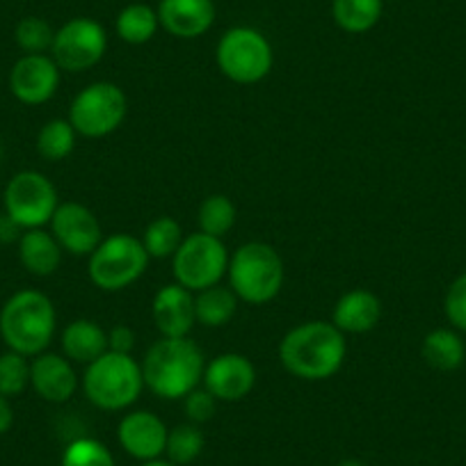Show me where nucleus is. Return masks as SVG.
<instances>
[{"mask_svg": "<svg viewBox=\"0 0 466 466\" xmlns=\"http://www.w3.org/2000/svg\"><path fill=\"white\" fill-rule=\"evenodd\" d=\"M142 387V366L131 355H119L110 350L87 364L83 375V391L87 400L106 411L131 407L140 398Z\"/></svg>", "mask_w": 466, "mask_h": 466, "instance_id": "obj_4", "label": "nucleus"}, {"mask_svg": "<svg viewBox=\"0 0 466 466\" xmlns=\"http://www.w3.org/2000/svg\"><path fill=\"white\" fill-rule=\"evenodd\" d=\"M51 233L60 243L62 252H69L74 257H89L103 240L96 215L87 206L76 204V201L57 206L51 219Z\"/></svg>", "mask_w": 466, "mask_h": 466, "instance_id": "obj_12", "label": "nucleus"}, {"mask_svg": "<svg viewBox=\"0 0 466 466\" xmlns=\"http://www.w3.org/2000/svg\"><path fill=\"white\" fill-rule=\"evenodd\" d=\"M204 389H208L218 400H243L257 384V369L252 361L238 352H224L206 364Z\"/></svg>", "mask_w": 466, "mask_h": 466, "instance_id": "obj_14", "label": "nucleus"}, {"mask_svg": "<svg viewBox=\"0 0 466 466\" xmlns=\"http://www.w3.org/2000/svg\"><path fill=\"white\" fill-rule=\"evenodd\" d=\"M142 466H177V464H172V461H163L158 457V460H151V461H145V464Z\"/></svg>", "mask_w": 466, "mask_h": 466, "instance_id": "obj_39", "label": "nucleus"}, {"mask_svg": "<svg viewBox=\"0 0 466 466\" xmlns=\"http://www.w3.org/2000/svg\"><path fill=\"white\" fill-rule=\"evenodd\" d=\"M443 311L448 322L455 329L466 331V272H461L451 286H448L446 299H443Z\"/></svg>", "mask_w": 466, "mask_h": 466, "instance_id": "obj_33", "label": "nucleus"}, {"mask_svg": "<svg viewBox=\"0 0 466 466\" xmlns=\"http://www.w3.org/2000/svg\"><path fill=\"white\" fill-rule=\"evenodd\" d=\"M384 0H334L331 16L336 25L350 35L369 33L382 19Z\"/></svg>", "mask_w": 466, "mask_h": 466, "instance_id": "obj_23", "label": "nucleus"}, {"mask_svg": "<svg viewBox=\"0 0 466 466\" xmlns=\"http://www.w3.org/2000/svg\"><path fill=\"white\" fill-rule=\"evenodd\" d=\"M172 270L177 284L192 293L219 284L228 270V252L222 238L201 231L183 238L181 248L172 257Z\"/></svg>", "mask_w": 466, "mask_h": 466, "instance_id": "obj_9", "label": "nucleus"}, {"mask_svg": "<svg viewBox=\"0 0 466 466\" xmlns=\"http://www.w3.org/2000/svg\"><path fill=\"white\" fill-rule=\"evenodd\" d=\"M60 87V66L51 56H24L10 71V89L16 101L42 106L51 101Z\"/></svg>", "mask_w": 466, "mask_h": 466, "instance_id": "obj_13", "label": "nucleus"}, {"mask_svg": "<svg viewBox=\"0 0 466 466\" xmlns=\"http://www.w3.org/2000/svg\"><path fill=\"white\" fill-rule=\"evenodd\" d=\"M199 228L201 233H208L215 238H224L236 224V206L228 197L210 195L199 206Z\"/></svg>", "mask_w": 466, "mask_h": 466, "instance_id": "obj_28", "label": "nucleus"}, {"mask_svg": "<svg viewBox=\"0 0 466 466\" xmlns=\"http://www.w3.org/2000/svg\"><path fill=\"white\" fill-rule=\"evenodd\" d=\"M156 12L160 25L178 39L201 37L215 21L213 0H160Z\"/></svg>", "mask_w": 466, "mask_h": 466, "instance_id": "obj_18", "label": "nucleus"}, {"mask_svg": "<svg viewBox=\"0 0 466 466\" xmlns=\"http://www.w3.org/2000/svg\"><path fill=\"white\" fill-rule=\"evenodd\" d=\"M5 213L19 224L24 231L28 228H42L53 219L57 210V190L51 178L42 172L25 169L10 178L3 195Z\"/></svg>", "mask_w": 466, "mask_h": 466, "instance_id": "obj_10", "label": "nucleus"}, {"mask_svg": "<svg viewBox=\"0 0 466 466\" xmlns=\"http://www.w3.org/2000/svg\"><path fill=\"white\" fill-rule=\"evenodd\" d=\"M183 400H186L187 419H190L195 425L208 423V420L215 416V411H218V398H215L208 389L197 387L195 391L187 393Z\"/></svg>", "mask_w": 466, "mask_h": 466, "instance_id": "obj_34", "label": "nucleus"}, {"mask_svg": "<svg viewBox=\"0 0 466 466\" xmlns=\"http://www.w3.org/2000/svg\"><path fill=\"white\" fill-rule=\"evenodd\" d=\"M215 60L228 80L238 85H254L270 74L275 53L266 35L248 25H238L222 35Z\"/></svg>", "mask_w": 466, "mask_h": 466, "instance_id": "obj_7", "label": "nucleus"}, {"mask_svg": "<svg viewBox=\"0 0 466 466\" xmlns=\"http://www.w3.org/2000/svg\"><path fill=\"white\" fill-rule=\"evenodd\" d=\"M167 434L169 430L154 411H131L116 428L124 451L140 461L158 460L167 446Z\"/></svg>", "mask_w": 466, "mask_h": 466, "instance_id": "obj_15", "label": "nucleus"}, {"mask_svg": "<svg viewBox=\"0 0 466 466\" xmlns=\"http://www.w3.org/2000/svg\"><path fill=\"white\" fill-rule=\"evenodd\" d=\"M62 466H115L112 452L96 439H76L62 455Z\"/></svg>", "mask_w": 466, "mask_h": 466, "instance_id": "obj_32", "label": "nucleus"}, {"mask_svg": "<svg viewBox=\"0 0 466 466\" xmlns=\"http://www.w3.org/2000/svg\"><path fill=\"white\" fill-rule=\"evenodd\" d=\"M348 355L345 334L325 320H309L293 327L279 343V361L290 375L309 382L336 375Z\"/></svg>", "mask_w": 466, "mask_h": 466, "instance_id": "obj_1", "label": "nucleus"}, {"mask_svg": "<svg viewBox=\"0 0 466 466\" xmlns=\"http://www.w3.org/2000/svg\"><path fill=\"white\" fill-rule=\"evenodd\" d=\"M183 243V228L169 215L156 218L149 227L145 228L142 245H145L149 258H169L177 254V249Z\"/></svg>", "mask_w": 466, "mask_h": 466, "instance_id": "obj_26", "label": "nucleus"}, {"mask_svg": "<svg viewBox=\"0 0 466 466\" xmlns=\"http://www.w3.org/2000/svg\"><path fill=\"white\" fill-rule=\"evenodd\" d=\"M238 311V295L215 284L195 295L197 322L204 327H224Z\"/></svg>", "mask_w": 466, "mask_h": 466, "instance_id": "obj_24", "label": "nucleus"}, {"mask_svg": "<svg viewBox=\"0 0 466 466\" xmlns=\"http://www.w3.org/2000/svg\"><path fill=\"white\" fill-rule=\"evenodd\" d=\"M136 348V331L128 325H116L107 331V350L119 355H131Z\"/></svg>", "mask_w": 466, "mask_h": 466, "instance_id": "obj_35", "label": "nucleus"}, {"mask_svg": "<svg viewBox=\"0 0 466 466\" xmlns=\"http://www.w3.org/2000/svg\"><path fill=\"white\" fill-rule=\"evenodd\" d=\"M107 352V331L98 322L78 318L62 331V355L76 364H92Z\"/></svg>", "mask_w": 466, "mask_h": 466, "instance_id": "obj_20", "label": "nucleus"}, {"mask_svg": "<svg viewBox=\"0 0 466 466\" xmlns=\"http://www.w3.org/2000/svg\"><path fill=\"white\" fill-rule=\"evenodd\" d=\"M76 128L71 127L69 119H51L42 127L37 136V151L42 158L57 163L65 160L76 147Z\"/></svg>", "mask_w": 466, "mask_h": 466, "instance_id": "obj_27", "label": "nucleus"}, {"mask_svg": "<svg viewBox=\"0 0 466 466\" xmlns=\"http://www.w3.org/2000/svg\"><path fill=\"white\" fill-rule=\"evenodd\" d=\"M30 387L46 402H66L78 389V375L65 355L42 352L30 364Z\"/></svg>", "mask_w": 466, "mask_h": 466, "instance_id": "obj_17", "label": "nucleus"}, {"mask_svg": "<svg viewBox=\"0 0 466 466\" xmlns=\"http://www.w3.org/2000/svg\"><path fill=\"white\" fill-rule=\"evenodd\" d=\"M149 266V254L136 236L115 233L101 240L96 249L89 254V279L101 290L115 293L136 284Z\"/></svg>", "mask_w": 466, "mask_h": 466, "instance_id": "obj_6", "label": "nucleus"}, {"mask_svg": "<svg viewBox=\"0 0 466 466\" xmlns=\"http://www.w3.org/2000/svg\"><path fill=\"white\" fill-rule=\"evenodd\" d=\"M56 307L39 290H19L0 309V336L12 352L24 357L46 352L56 334Z\"/></svg>", "mask_w": 466, "mask_h": 466, "instance_id": "obj_3", "label": "nucleus"}, {"mask_svg": "<svg viewBox=\"0 0 466 466\" xmlns=\"http://www.w3.org/2000/svg\"><path fill=\"white\" fill-rule=\"evenodd\" d=\"M201 451H204V434H201V430L195 423L177 425L174 430H169L165 452H167L172 464H190V461H195L201 455Z\"/></svg>", "mask_w": 466, "mask_h": 466, "instance_id": "obj_29", "label": "nucleus"}, {"mask_svg": "<svg viewBox=\"0 0 466 466\" xmlns=\"http://www.w3.org/2000/svg\"><path fill=\"white\" fill-rule=\"evenodd\" d=\"M19 258L35 277H51L62 263V248L44 228H28L19 240Z\"/></svg>", "mask_w": 466, "mask_h": 466, "instance_id": "obj_21", "label": "nucleus"}, {"mask_svg": "<svg viewBox=\"0 0 466 466\" xmlns=\"http://www.w3.org/2000/svg\"><path fill=\"white\" fill-rule=\"evenodd\" d=\"M382 318V302L375 293L366 289H355L345 293L336 302L331 322L339 327L343 334H366L375 329Z\"/></svg>", "mask_w": 466, "mask_h": 466, "instance_id": "obj_19", "label": "nucleus"}, {"mask_svg": "<svg viewBox=\"0 0 466 466\" xmlns=\"http://www.w3.org/2000/svg\"><path fill=\"white\" fill-rule=\"evenodd\" d=\"M12 425H15V410L5 396H0V434L10 432Z\"/></svg>", "mask_w": 466, "mask_h": 466, "instance_id": "obj_37", "label": "nucleus"}, {"mask_svg": "<svg viewBox=\"0 0 466 466\" xmlns=\"http://www.w3.org/2000/svg\"><path fill=\"white\" fill-rule=\"evenodd\" d=\"M206 357L195 340L160 339L147 350L142 361V378L156 396L178 400L195 391L204 380Z\"/></svg>", "mask_w": 466, "mask_h": 466, "instance_id": "obj_2", "label": "nucleus"}, {"mask_svg": "<svg viewBox=\"0 0 466 466\" xmlns=\"http://www.w3.org/2000/svg\"><path fill=\"white\" fill-rule=\"evenodd\" d=\"M151 316L163 339H186L197 322L195 293L181 284H167L156 293Z\"/></svg>", "mask_w": 466, "mask_h": 466, "instance_id": "obj_16", "label": "nucleus"}, {"mask_svg": "<svg viewBox=\"0 0 466 466\" xmlns=\"http://www.w3.org/2000/svg\"><path fill=\"white\" fill-rule=\"evenodd\" d=\"M158 12L154 7L145 5V3H133V5L124 7L115 21V30L119 39L133 44V46L151 42L154 35L158 33Z\"/></svg>", "mask_w": 466, "mask_h": 466, "instance_id": "obj_25", "label": "nucleus"}, {"mask_svg": "<svg viewBox=\"0 0 466 466\" xmlns=\"http://www.w3.org/2000/svg\"><path fill=\"white\" fill-rule=\"evenodd\" d=\"M0 160H3V147H0Z\"/></svg>", "mask_w": 466, "mask_h": 466, "instance_id": "obj_40", "label": "nucleus"}, {"mask_svg": "<svg viewBox=\"0 0 466 466\" xmlns=\"http://www.w3.org/2000/svg\"><path fill=\"white\" fill-rule=\"evenodd\" d=\"M30 384V364L28 357L19 352H5L0 355V396L12 398L25 391Z\"/></svg>", "mask_w": 466, "mask_h": 466, "instance_id": "obj_31", "label": "nucleus"}, {"mask_svg": "<svg viewBox=\"0 0 466 466\" xmlns=\"http://www.w3.org/2000/svg\"><path fill=\"white\" fill-rule=\"evenodd\" d=\"M21 236H24V228H21L7 213H0V245L19 243Z\"/></svg>", "mask_w": 466, "mask_h": 466, "instance_id": "obj_36", "label": "nucleus"}, {"mask_svg": "<svg viewBox=\"0 0 466 466\" xmlns=\"http://www.w3.org/2000/svg\"><path fill=\"white\" fill-rule=\"evenodd\" d=\"M420 352H423V360L428 361V366L443 370V373L460 369L466 357L461 336L452 329H443V327L441 329H432L425 336Z\"/></svg>", "mask_w": 466, "mask_h": 466, "instance_id": "obj_22", "label": "nucleus"}, {"mask_svg": "<svg viewBox=\"0 0 466 466\" xmlns=\"http://www.w3.org/2000/svg\"><path fill=\"white\" fill-rule=\"evenodd\" d=\"M227 275L238 299L266 304L275 299L284 286V261L270 245L245 243L228 258Z\"/></svg>", "mask_w": 466, "mask_h": 466, "instance_id": "obj_5", "label": "nucleus"}, {"mask_svg": "<svg viewBox=\"0 0 466 466\" xmlns=\"http://www.w3.org/2000/svg\"><path fill=\"white\" fill-rule=\"evenodd\" d=\"M15 39L25 56H42V53L51 51L56 30L42 16H25L16 25Z\"/></svg>", "mask_w": 466, "mask_h": 466, "instance_id": "obj_30", "label": "nucleus"}, {"mask_svg": "<svg viewBox=\"0 0 466 466\" xmlns=\"http://www.w3.org/2000/svg\"><path fill=\"white\" fill-rule=\"evenodd\" d=\"M107 51V35L103 25L94 19H71L69 24L56 30V39L51 46V57L60 71L80 74L103 60Z\"/></svg>", "mask_w": 466, "mask_h": 466, "instance_id": "obj_11", "label": "nucleus"}, {"mask_svg": "<svg viewBox=\"0 0 466 466\" xmlns=\"http://www.w3.org/2000/svg\"><path fill=\"white\" fill-rule=\"evenodd\" d=\"M128 101L122 87L115 83H92L76 94L69 107V122L78 136L106 137L115 133L127 119Z\"/></svg>", "mask_w": 466, "mask_h": 466, "instance_id": "obj_8", "label": "nucleus"}, {"mask_svg": "<svg viewBox=\"0 0 466 466\" xmlns=\"http://www.w3.org/2000/svg\"><path fill=\"white\" fill-rule=\"evenodd\" d=\"M336 466H369V464H366V461H361V460H343V461H339Z\"/></svg>", "mask_w": 466, "mask_h": 466, "instance_id": "obj_38", "label": "nucleus"}]
</instances>
